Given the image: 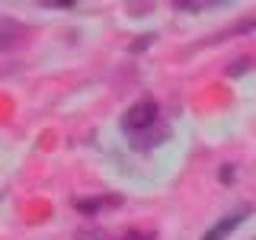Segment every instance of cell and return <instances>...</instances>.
I'll use <instances>...</instances> for the list:
<instances>
[{
  "mask_svg": "<svg viewBox=\"0 0 256 240\" xmlns=\"http://www.w3.org/2000/svg\"><path fill=\"white\" fill-rule=\"evenodd\" d=\"M157 116H160L157 102H154V100H141V102H134V106L125 112V118H122V128H125L128 134H141L144 128H154Z\"/></svg>",
  "mask_w": 256,
  "mask_h": 240,
  "instance_id": "cell-1",
  "label": "cell"
},
{
  "mask_svg": "<svg viewBox=\"0 0 256 240\" xmlns=\"http://www.w3.org/2000/svg\"><path fill=\"white\" fill-rule=\"evenodd\" d=\"M246 214H250V208H240V212H234V214H228V218H221V221L214 224L212 230H205V237H202V240H224V237H228V234H230V230L237 228L240 221L246 218Z\"/></svg>",
  "mask_w": 256,
  "mask_h": 240,
  "instance_id": "cell-2",
  "label": "cell"
}]
</instances>
